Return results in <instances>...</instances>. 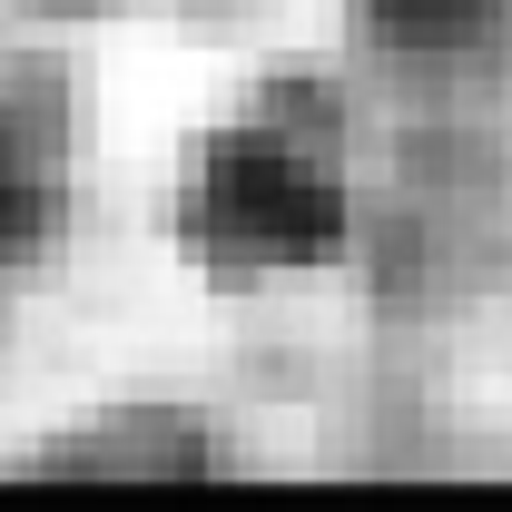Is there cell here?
I'll use <instances>...</instances> for the list:
<instances>
[{
	"label": "cell",
	"mask_w": 512,
	"mask_h": 512,
	"mask_svg": "<svg viewBox=\"0 0 512 512\" xmlns=\"http://www.w3.org/2000/svg\"><path fill=\"white\" fill-rule=\"evenodd\" d=\"M493 10L503 0H365V20H375L394 50H463V40L493 30Z\"/></svg>",
	"instance_id": "obj_3"
},
{
	"label": "cell",
	"mask_w": 512,
	"mask_h": 512,
	"mask_svg": "<svg viewBox=\"0 0 512 512\" xmlns=\"http://www.w3.org/2000/svg\"><path fill=\"white\" fill-rule=\"evenodd\" d=\"M197 247L237 276H276V266H325L345 247V188L316 158V138L276 119L227 128L197 168Z\"/></svg>",
	"instance_id": "obj_1"
},
{
	"label": "cell",
	"mask_w": 512,
	"mask_h": 512,
	"mask_svg": "<svg viewBox=\"0 0 512 512\" xmlns=\"http://www.w3.org/2000/svg\"><path fill=\"white\" fill-rule=\"evenodd\" d=\"M60 217V158L40 128H20V109H0V266L30 256Z\"/></svg>",
	"instance_id": "obj_2"
}]
</instances>
